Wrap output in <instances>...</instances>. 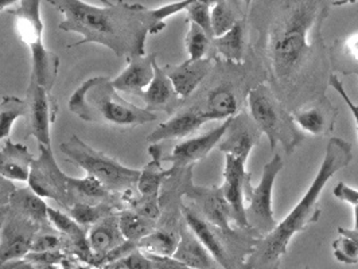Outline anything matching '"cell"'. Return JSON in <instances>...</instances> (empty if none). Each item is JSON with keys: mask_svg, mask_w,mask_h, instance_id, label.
<instances>
[{"mask_svg": "<svg viewBox=\"0 0 358 269\" xmlns=\"http://www.w3.org/2000/svg\"><path fill=\"white\" fill-rule=\"evenodd\" d=\"M329 87L333 88V89L336 90V92L340 94L341 99L346 103V106L350 109V112H352V115H353V117H355V123H356V129H357L358 136V104H355V103L352 101V99L348 96V92L345 90V87H343V84L341 82L340 78L337 77V74L331 73L330 80H329Z\"/></svg>", "mask_w": 358, "mask_h": 269, "instance_id": "40", "label": "cell"}, {"mask_svg": "<svg viewBox=\"0 0 358 269\" xmlns=\"http://www.w3.org/2000/svg\"><path fill=\"white\" fill-rule=\"evenodd\" d=\"M179 231L170 228H157L138 242V249L151 256L173 257L179 242Z\"/></svg>", "mask_w": 358, "mask_h": 269, "instance_id": "30", "label": "cell"}, {"mask_svg": "<svg viewBox=\"0 0 358 269\" xmlns=\"http://www.w3.org/2000/svg\"><path fill=\"white\" fill-rule=\"evenodd\" d=\"M39 155L34 159L30 175L29 186L38 197L53 199L66 212L71 210V203L68 197V180L69 177L64 174L58 163L54 158L52 148L38 145Z\"/></svg>", "mask_w": 358, "mask_h": 269, "instance_id": "10", "label": "cell"}, {"mask_svg": "<svg viewBox=\"0 0 358 269\" xmlns=\"http://www.w3.org/2000/svg\"><path fill=\"white\" fill-rule=\"evenodd\" d=\"M7 212H8V208L3 209L0 212V233H1V229H3V225H4V221H6V217H7Z\"/></svg>", "mask_w": 358, "mask_h": 269, "instance_id": "47", "label": "cell"}, {"mask_svg": "<svg viewBox=\"0 0 358 269\" xmlns=\"http://www.w3.org/2000/svg\"><path fill=\"white\" fill-rule=\"evenodd\" d=\"M59 150L68 161L81 167L87 173V177L103 183L110 193L122 196L136 189L141 170L129 168L104 152L94 150L77 135L59 144Z\"/></svg>", "mask_w": 358, "mask_h": 269, "instance_id": "8", "label": "cell"}, {"mask_svg": "<svg viewBox=\"0 0 358 269\" xmlns=\"http://www.w3.org/2000/svg\"><path fill=\"white\" fill-rule=\"evenodd\" d=\"M331 248H333V254H334L336 260L341 264H348V266L357 264V247L349 237H345L340 234V237L333 241Z\"/></svg>", "mask_w": 358, "mask_h": 269, "instance_id": "38", "label": "cell"}, {"mask_svg": "<svg viewBox=\"0 0 358 269\" xmlns=\"http://www.w3.org/2000/svg\"><path fill=\"white\" fill-rule=\"evenodd\" d=\"M251 177V173L245 170L244 161L225 155L224 167V183L220 186L222 196L231 209V219L236 228L251 229L247 217H245V198H244V184L247 178Z\"/></svg>", "mask_w": 358, "mask_h": 269, "instance_id": "14", "label": "cell"}, {"mask_svg": "<svg viewBox=\"0 0 358 269\" xmlns=\"http://www.w3.org/2000/svg\"><path fill=\"white\" fill-rule=\"evenodd\" d=\"M356 75H357V77H358V73H357V74H356Z\"/></svg>", "mask_w": 358, "mask_h": 269, "instance_id": "50", "label": "cell"}, {"mask_svg": "<svg viewBox=\"0 0 358 269\" xmlns=\"http://www.w3.org/2000/svg\"><path fill=\"white\" fill-rule=\"evenodd\" d=\"M212 6H213V1L192 0L189 7L186 8V13H187V22L197 24L210 39H215L213 30H212V19H210Z\"/></svg>", "mask_w": 358, "mask_h": 269, "instance_id": "36", "label": "cell"}, {"mask_svg": "<svg viewBox=\"0 0 358 269\" xmlns=\"http://www.w3.org/2000/svg\"><path fill=\"white\" fill-rule=\"evenodd\" d=\"M19 117H26V101L15 96H4L0 101V140L10 139Z\"/></svg>", "mask_w": 358, "mask_h": 269, "instance_id": "33", "label": "cell"}, {"mask_svg": "<svg viewBox=\"0 0 358 269\" xmlns=\"http://www.w3.org/2000/svg\"><path fill=\"white\" fill-rule=\"evenodd\" d=\"M58 266L61 267V269H92L90 268L92 266L74 256H71V254H65Z\"/></svg>", "mask_w": 358, "mask_h": 269, "instance_id": "44", "label": "cell"}, {"mask_svg": "<svg viewBox=\"0 0 358 269\" xmlns=\"http://www.w3.org/2000/svg\"><path fill=\"white\" fill-rule=\"evenodd\" d=\"M189 29L185 38L186 50L190 61H201L205 58H212V41L208 34L192 22H187Z\"/></svg>", "mask_w": 358, "mask_h": 269, "instance_id": "34", "label": "cell"}, {"mask_svg": "<svg viewBox=\"0 0 358 269\" xmlns=\"http://www.w3.org/2000/svg\"><path fill=\"white\" fill-rule=\"evenodd\" d=\"M18 0H0V13L4 10H11V7H15Z\"/></svg>", "mask_w": 358, "mask_h": 269, "instance_id": "46", "label": "cell"}, {"mask_svg": "<svg viewBox=\"0 0 358 269\" xmlns=\"http://www.w3.org/2000/svg\"><path fill=\"white\" fill-rule=\"evenodd\" d=\"M353 161L352 144L341 138H331L326 147L320 170L307 189L305 196L286 218L278 224L271 233L262 237L245 261L247 269H279L282 257L292 237L305 232L311 224H317L321 217L320 197L323 189L338 171Z\"/></svg>", "mask_w": 358, "mask_h": 269, "instance_id": "3", "label": "cell"}, {"mask_svg": "<svg viewBox=\"0 0 358 269\" xmlns=\"http://www.w3.org/2000/svg\"><path fill=\"white\" fill-rule=\"evenodd\" d=\"M68 197L71 209L76 203L84 205H100L109 203L116 206L120 212L127 209L122 197L113 194L99 180L85 177V178H71L68 180Z\"/></svg>", "mask_w": 358, "mask_h": 269, "instance_id": "22", "label": "cell"}, {"mask_svg": "<svg viewBox=\"0 0 358 269\" xmlns=\"http://www.w3.org/2000/svg\"><path fill=\"white\" fill-rule=\"evenodd\" d=\"M248 24L257 33L250 49L268 88L295 112L326 96L331 66L322 29L331 1H248Z\"/></svg>", "mask_w": 358, "mask_h": 269, "instance_id": "1", "label": "cell"}, {"mask_svg": "<svg viewBox=\"0 0 358 269\" xmlns=\"http://www.w3.org/2000/svg\"><path fill=\"white\" fill-rule=\"evenodd\" d=\"M210 119L197 106L189 104L178 109L167 122L157 126L148 136L147 142L158 144L170 139H183L194 135L205 123Z\"/></svg>", "mask_w": 358, "mask_h": 269, "instance_id": "16", "label": "cell"}, {"mask_svg": "<svg viewBox=\"0 0 358 269\" xmlns=\"http://www.w3.org/2000/svg\"><path fill=\"white\" fill-rule=\"evenodd\" d=\"M262 135L263 133L252 120L250 113L241 110L238 115L229 119V126L217 148L224 155H229L247 163L253 147L260 142Z\"/></svg>", "mask_w": 358, "mask_h": 269, "instance_id": "13", "label": "cell"}, {"mask_svg": "<svg viewBox=\"0 0 358 269\" xmlns=\"http://www.w3.org/2000/svg\"><path fill=\"white\" fill-rule=\"evenodd\" d=\"M248 19H241L227 34L212 41V58L225 64L241 65L247 57Z\"/></svg>", "mask_w": 358, "mask_h": 269, "instance_id": "23", "label": "cell"}, {"mask_svg": "<svg viewBox=\"0 0 358 269\" xmlns=\"http://www.w3.org/2000/svg\"><path fill=\"white\" fill-rule=\"evenodd\" d=\"M186 197L193 201V206L208 222L221 229H231V209L220 187H198L193 182L186 190Z\"/></svg>", "mask_w": 358, "mask_h": 269, "instance_id": "17", "label": "cell"}, {"mask_svg": "<svg viewBox=\"0 0 358 269\" xmlns=\"http://www.w3.org/2000/svg\"><path fill=\"white\" fill-rule=\"evenodd\" d=\"M69 109L87 123L135 128L158 120L157 113L124 100L107 77H92L84 81L69 99Z\"/></svg>", "mask_w": 358, "mask_h": 269, "instance_id": "4", "label": "cell"}, {"mask_svg": "<svg viewBox=\"0 0 358 269\" xmlns=\"http://www.w3.org/2000/svg\"><path fill=\"white\" fill-rule=\"evenodd\" d=\"M34 159L27 145L6 139L4 147L0 150V177L11 182H27Z\"/></svg>", "mask_w": 358, "mask_h": 269, "instance_id": "25", "label": "cell"}, {"mask_svg": "<svg viewBox=\"0 0 358 269\" xmlns=\"http://www.w3.org/2000/svg\"><path fill=\"white\" fill-rule=\"evenodd\" d=\"M329 59L331 72L341 73L343 75L358 73V31L338 38L329 49Z\"/></svg>", "mask_w": 358, "mask_h": 269, "instance_id": "29", "label": "cell"}, {"mask_svg": "<svg viewBox=\"0 0 358 269\" xmlns=\"http://www.w3.org/2000/svg\"><path fill=\"white\" fill-rule=\"evenodd\" d=\"M305 269H310V267H305Z\"/></svg>", "mask_w": 358, "mask_h": 269, "instance_id": "49", "label": "cell"}, {"mask_svg": "<svg viewBox=\"0 0 358 269\" xmlns=\"http://www.w3.org/2000/svg\"><path fill=\"white\" fill-rule=\"evenodd\" d=\"M180 213L187 228L196 234L202 245L222 269H247L250 257L262 235L252 229H221L208 222L193 205L182 203Z\"/></svg>", "mask_w": 358, "mask_h": 269, "instance_id": "5", "label": "cell"}, {"mask_svg": "<svg viewBox=\"0 0 358 269\" xmlns=\"http://www.w3.org/2000/svg\"><path fill=\"white\" fill-rule=\"evenodd\" d=\"M15 186L11 180H4L0 177V212L6 208H8L10 203V198L13 196V193L15 191Z\"/></svg>", "mask_w": 358, "mask_h": 269, "instance_id": "43", "label": "cell"}, {"mask_svg": "<svg viewBox=\"0 0 358 269\" xmlns=\"http://www.w3.org/2000/svg\"><path fill=\"white\" fill-rule=\"evenodd\" d=\"M148 256L152 260L155 269H193L179 263L173 257H161V256H151V254Z\"/></svg>", "mask_w": 358, "mask_h": 269, "instance_id": "42", "label": "cell"}, {"mask_svg": "<svg viewBox=\"0 0 358 269\" xmlns=\"http://www.w3.org/2000/svg\"><path fill=\"white\" fill-rule=\"evenodd\" d=\"M141 97L145 103V109L152 113L162 110L167 115H174V112L183 101L177 94L170 78L167 77L164 69L158 65V62L154 64V78Z\"/></svg>", "mask_w": 358, "mask_h": 269, "instance_id": "21", "label": "cell"}, {"mask_svg": "<svg viewBox=\"0 0 358 269\" xmlns=\"http://www.w3.org/2000/svg\"><path fill=\"white\" fill-rule=\"evenodd\" d=\"M39 231L41 226L8 208L0 233V267L24 259L31 252L34 237Z\"/></svg>", "mask_w": 358, "mask_h": 269, "instance_id": "12", "label": "cell"}, {"mask_svg": "<svg viewBox=\"0 0 358 269\" xmlns=\"http://www.w3.org/2000/svg\"><path fill=\"white\" fill-rule=\"evenodd\" d=\"M247 106L252 120L267 136L271 151L282 145L287 155H291L305 142V132L296 126L291 112L278 100L267 84L262 82L248 92Z\"/></svg>", "mask_w": 358, "mask_h": 269, "instance_id": "6", "label": "cell"}, {"mask_svg": "<svg viewBox=\"0 0 358 269\" xmlns=\"http://www.w3.org/2000/svg\"><path fill=\"white\" fill-rule=\"evenodd\" d=\"M285 161L280 155H275L263 167L262 180L256 187L252 186L251 177L247 178L244 184V198L248 203L245 206L247 222L252 231L262 237L271 233L278 222L272 210V191L278 175L282 173Z\"/></svg>", "mask_w": 358, "mask_h": 269, "instance_id": "9", "label": "cell"}, {"mask_svg": "<svg viewBox=\"0 0 358 269\" xmlns=\"http://www.w3.org/2000/svg\"><path fill=\"white\" fill-rule=\"evenodd\" d=\"M49 3L64 17L58 24L59 30L83 36L69 48L99 43L127 61L145 55L148 34H159L166 27L154 18L152 10L139 3L103 1L101 7L81 0H50Z\"/></svg>", "mask_w": 358, "mask_h": 269, "instance_id": "2", "label": "cell"}, {"mask_svg": "<svg viewBox=\"0 0 358 269\" xmlns=\"http://www.w3.org/2000/svg\"><path fill=\"white\" fill-rule=\"evenodd\" d=\"M148 154L151 155V161L141 170V177L136 184V190L142 198H161L162 184L170 175L174 174L173 168L164 170L162 167V148L158 144H151L148 148Z\"/></svg>", "mask_w": 358, "mask_h": 269, "instance_id": "27", "label": "cell"}, {"mask_svg": "<svg viewBox=\"0 0 358 269\" xmlns=\"http://www.w3.org/2000/svg\"><path fill=\"white\" fill-rule=\"evenodd\" d=\"M26 119L38 145L52 148V124L55 122L58 104L53 93L39 87L33 80L26 93Z\"/></svg>", "mask_w": 358, "mask_h": 269, "instance_id": "11", "label": "cell"}, {"mask_svg": "<svg viewBox=\"0 0 358 269\" xmlns=\"http://www.w3.org/2000/svg\"><path fill=\"white\" fill-rule=\"evenodd\" d=\"M340 109L336 107L327 96L314 101L313 104L292 112V117L303 132L313 136L331 135L337 123Z\"/></svg>", "mask_w": 358, "mask_h": 269, "instance_id": "18", "label": "cell"}, {"mask_svg": "<svg viewBox=\"0 0 358 269\" xmlns=\"http://www.w3.org/2000/svg\"><path fill=\"white\" fill-rule=\"evenodd\" d=\"M215 68V59L205 58L201 61L186 59L179 65H169L164 69L174 89L182 100H187L198 87L209 77Z\"/></svg>", "mask_w": 358, "mask_h": 269, "instance_id": "19", "label": "cell"}, {"mask_svg": "<svg viewBox=\"0 0 358 269\" xmlns=\"http://www.w3.org/2000/svg\"><path fill=\"white\" fill-rule=\"evenodd\" d=\"M120 212L116 206L109 203H100V205H84L76 203L72 209L68 212L73 219L81 226H93L94 224L100 222L106 217L113 213Z\"/></svg>", "mask_w": 358, "mask_h": 269, "instance_id": "35", "label": "cell"}, {"mask_svg": "<svg viewBox=\"0 0 358 269\" xmlns=\"http://www.w3.org/2000/svg\"><path fill=\"white\" fill-rule=\"evenodd\" d=\"M228 126L229 119L206 133L190 138L182 143L177 144L173 152L163 157L162 161L171 163V168L174 171L193 167L197 161L206 158L209 152L218 145L222 136L225 135Z\"/></svg>", "mask_w": 358, "mask_h": 269, "instance_id": "15", "label": "cell"}, {"mask_svg": "<svg viewBox=\"0 0 358 269\" xmlns=\"http://www.w3.org/2000/svg\"><path fill=\"white\" fill-rule=\"evenodd\" d=\"M173 259L193 269H215L217 263L183 221L179 231V242Z\"/></svg>", "mask_w": 358, "mask_h": 269, "instance_id": "26", "label": "cell"}, {"mask_svg": "<svg viewBox=\"0 0 358 269\" xmlns=\"http://www.w3.org/2000/svg\"><path fill=\"white\" fill-rule=\"evenodd\" d=\"M17 19L20 39L29 46L31 53V80L52 93L59 71V57L43 45V22L41 17L39 0H18L17 6L8 10Z\"/></svg>", "mask_w": 358, "mask_h": 269, "instance_id": "7", "label": "cell"}, {"mask_svg": "<svg viewBox=\"0 0 358 269\" xmlns=\"http://www.w3.org/2000/svg\"><path fill=\"white\" fill-rule=\"evenodd\" d=\"M333 196L342 202L353 205L355 208L358 206V190L349 187L345 182L337 183V186L333 189Z\"/></svg>", "mask_w": 358, "mask_h": 269, "instance_id": "41", "label": "cell"}, {"mask_svg": "<svg viewBox=\"0 0 358 269\" xmlns=\"http://www.w3.org/2000/svg\"><path fill=\"white\" fill-rule=\"evenodd\" d=\"M337 232L341 235H345V237H349L355 244H356V247H357L358 249V232L357 231H350V229H345V228H342V226H338L337 228Z\"/></svg>", "mask_w": 358, "mask_h": 269, "instance_id": "45", "label": "cell"}, {"mask_svg": "<svg viewBox=\"0 0 358 269\" xmlns=\"http://www.w3.org/2000/svg\"><path fill=\"white\" fill-rule=\"evenodd\" d=\"M157 54L134 57L128 59V66L110 82L117 92L142 96L154 78V64Z\"/></svg>", "mask_w": 358, "mask_h": 269, "instance_id": "20", "label": "cell"}, {"mask_svg": "<svg viewBox=\"0 0 358 269\" xmlns=\"http://www.w3.org/2000/svg\"><path fill=\"white\" fill-rule=\"evenodd\" d=\"M355 231L358 232V206L355 208Z\"/></svg>", "mask_w": 358, "mask_h": 269, "instance_id": "48", "label": "cell"}, {"mask_svg": "<svg viewBox=\"0 0 358 269\" xmlns=\"http://www.w3.org/2000/svg\"><path fill=\"white\" fill-rule=\"evenodd\" d=\"M119 261L126 269H155V266L150 259V256L141 249L131 252L128 256Z\"/></svg>", "mask_w": 358, "mask_h": 269, "instance_id": "39", "label": "cell"}, {"mask_svg": "<svg viewBox=\"0 0 358 269\" xmlns=\"http://www.w3.org/2000/svg\"><path fill=\"white\" fill-rule=\"evenodd\" d=\"M117 213L109 215L100 222L90 226L88 232V242H90V251L93 253V260L90 264L92 267H94L96 263L101 257H104L107 253L116 249L117 247L126 242V238L123 237L119 226Z\"/></svg>", "mask_w": 358, "mask_h": 269, "instance_id": "24", "label": "cell"}, {"mask_svg": "<svg viewBox=\"0 0 358 269\" xmlns=\"http://www.w3.org/2000/svg\"><path fill=\"white\" fill-rule=\"evenodd\" d=\"M8 208L24 218L33 221L38 226L49 228L52 226L49 221V206L30 187L15 189L10 198Z\"/></svg>", "mask_w": 358, "mask_h": 269, "instance_id": "28", "label": "cell"}, {"mask_svg": "<svg viewBox=\"0 0 358 269\" xmlns=\"http://www.w3.org/2000/svg\"><path fill=\"white\" fill-rule=\"evenodd\" d=\"M117 215L123 237L126 238V241L134 242L136 245L145 235L152 233L158 228V221L150 219L131 209H124L119 212Z\"/></svg>", "mask_w": 358, "mask_h": 269, "instance_id": "32", "label": "cell"}, {"mask_svg": "<svg viewBox=\"0 0 358 269\" xmlns=\"http://www.w3.org/2000/svg\"><path fill=\"white\" fill-rule=\"evenodd\" d=\"M64 241L61 234L58 233L53 226L42 228L33 241L31 252L34 253H46V252H64Z\"/></svg>", "mask_w": 358, "mask_h": 269, "instance_id": "37", "label": "cell"}, {"mask_svg": "<svg viewBox=\"0 0 358 269\" xmlns=\"http://www.w3.org/2000/svg\"><path fill=\"white\" fill-rule=\"evenodd\" d=\"M244 18H247V14L241 11L238 1H228V0L215 1L210 10L213 36L218 38L227 34L229 30H232L233 26L237 22Z\"/></svg>", "mask_w": 358, "mask_h": 269, "instance_id": "31", "label": "cell"}]
</instances>
